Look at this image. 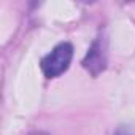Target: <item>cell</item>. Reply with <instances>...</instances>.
Segmentation results:
<instances>
[{"instance_id":"cell-1","label":"cell","mask_w":135,"mask_h":135,"mask_svg":"<svg viewBox=\"0 0 135 135\" xmlns=\"http://www.w3.org/2000/svg\"><path fill=\"white\" fill-rule=\"evenodd\" d=\"M73 57V46L69 41L59 43L49 54L41 59V70L46 78H56L70 67Z\"/></svg>"},{"instance_id":"cell-3","label":"cell","mask_w":135,"mask_h":135,"mask_svg":"<svg viewBox=\"0 0 135 135\" xmlns=\"http://www.w3.org/2000/svg\"><path fill=\"white\" fill-rule=\"evenodd\" d=\"M27 135H49V133L41 132V130H37V132H30V133H27Z\"/></svg>"},{"instance_id":"cell-2","label":"cell","mask_w":135,"mask_h":135,"mask_svg":"<svg viewBox=\"0 0 135 135\" xmlns=\"http://www.w3.org/2000/svg\"><path fill=\"white\" fill-rule=\"evenodd\" d=\"M83 67L94 76H97L107 67V41L99 37L89 48L86 57L83 59Z\"/></svg>"}]
</instances>
